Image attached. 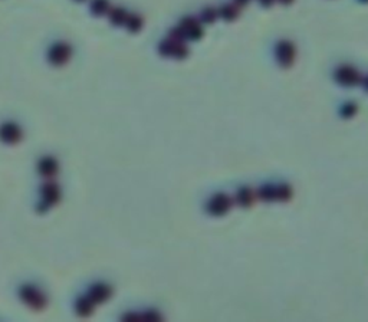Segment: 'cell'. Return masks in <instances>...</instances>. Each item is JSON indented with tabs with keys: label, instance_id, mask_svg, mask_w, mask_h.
<instances>
[{
	"label": "cell",
	"instance_id": "obj_11",
	"mask_svg": "<svg viewBox=\"0 0 368 322\" xmlns=\"http://www.w3.org/2000/svg\"><path fill=\"white\" fill-rule=\"evenodd\" d=\"M94 308H95V304L88 297L79 298L75 304L76 312L81 316H89L94 312Z\"/></svg>",
	"mask_w": 368,
	"mask_h": 322
},
{
	"label": "cell",
	"instance_id": "obj_15",
	"mask_svg": "<svg viewBox=\"0 0 368 322\" xmlns=\"http://www.w3.org/2000/svg\"><path fill=\"white\" fill-rule=\"evenodd\" d=\"M124 25H126V27L130 32L135 34L142 27V19L138 15H128Z\"/></svg>",
	"mask_w": 368,
	"mask_h": 322
},
{
	"label": "cell",
	"instance_id": "obj_17",
	"mask_svg": "<svg viewBox=\"0 0 368 322\" xmlns=\"http://www.w3.org/2000/svg\"><path fill=\"white\" fill-rule=\"evenodd\" d=\"M259 2L263 5V6H272L273 2H276V0H259Z\"/></svg>",
	"mask_w": 368,
	"mask_h": 322
},
{
	"label": "cell",
	"instance_id": "obj_20",
	"mask_svg": "<svg viewBox=\"0 0 368 322\" xmlns=\"http://www.w3.org/2000/svg\"><path fill=\"white\" fill-rule=\"evenodd\" d=\"M76 2H84V0H76Z\"/></svg>",
	"mask_w": 368,
	"mask_h": 322
},
{
	"label": "cell",
	"instance_id": "obj_1",
	"mask_svg": "<svg viewBox=\"0 0 368 322\" xmlns=\"http://www.w3.org/2000/svg\"><path fill=\"white\" fill-rule=\"evenodd\" d=\"M19 295H20L22 301L25 302L26 305L30 306L35 311L43 309L46 306V302H48L46 297L43 295L42 292L38 288H35V286H30V285L22 286L20 291H19Z\"/></svg>",
	"mask_w": 368,
	"mask_h": 322
},
{
	"label": "cell",
	"instance_id": "obj_9",
	"mask_svg": "<svg viewBox=\"0 0 368 322\" xmlns=\"http://www.w3.org/2000/svg\"><path fill=\"white\" fill-rule=\"evenodd\" d=\"M111 294H112V291H111L108 285H105V283H95V285L91 286V289L88 291V295H86V297L89 298L92 302L97 305V304H102V302L108 301Z\"/></svg>",
	"mask_w": 368,
	"mask_h": 322
},
{
	"label": "cell",
	"instance_id": "obj_18",
	"mask_svg": "<svg viewBox=\"0 0 368 322\" xmlns=\"http://www.w3.org/2000/svg\"><path fill=\"white\" fill-rule=\"evenodd\" d=\"M361 82H362V85H364V88H365V89L368 91V77H365L364 79H361Z\"/></svg>",
	"mask_w": 368,
	"mask_h": 322
},
{
	"label": "cell",
	"instance_id": "obj_13",
	"mask_svg": "<svg viewBox=\"0 0 368 322\" xmlns=\"http://www.w3.org/2000/svg\"><path fill=\"white\" fill-rule=\"evenodd\" d=\"M89 8L95 16H104L109 12V2L108 0H92Z\"/></svg>",
	"mask_w": 368,
	"mask_h": 322
},
{
	"label": "cell",
	"instance_id": "obj_2",
	"mask_svg": "<svg viewBox=\"0 0 368 322\" xmlns=\"http://www.w3.org/2000/svg\"><path fill=\"white\" fill-rule=\"evenodd\" d=\"M334 78L335 81L343 86H355L357 84H360L361 79H362L360 72L350 65H343V67L335 69Z\"/></svg>",
	"mask_w": 368,
	"mask_h": 322
},
{
	"label": "cell",
	"instance_id": "obj_4",
	"mask_svg": "<svg viewBox=\"0 0 368 322\" xmlns=\"http://www.w3.org/2000/svg\"><path fill=\"white\" fill-rule=\"evenodd\" d=\"M71 53H72V49H71V46L68 43H55L49 49V52H48V59H49L52 65L60 67V65H65L69 60Z\"/></svg>",
	"mask_w": 368,
	"mask_h": 322
},
{
	"label": "cell",
	"instance_id": "obj_12",
	"mask_svg": "<svg viewBox=\"0 0 368 322\" xmlns=\"http://www.w3.org/2000/svg\"><path fill=\"white\" fill-rule=\"evenodd\" d=\"M108 16H109V20H111V23H112V25L121 26L126 23L128 13H127L126 10H124L122 8H112V9H109Z\"/></svg>",
	"mask_w": 368,
	"mask_h": 322
},
{
	"label": "cell",
	"instance_id": "obj_14",
	"mask_svg": "<svg viewBox=\"0 0 368 322\" xmlns=\"http://www.w3.org/2000/svg\"><path fill=\"white\" fill-rule=\"evenodd\" d=\"M219 15L223 17V19H226V20H233L237 17L239 15V9L237 6L234 5V3H227L225 6H222L220 10H218Z\"/></svg>",
	"mask_w": 368,
	"mask_h": 322
},
{
	"label": "cell",
	"instance_id": "obj_8",
	"mask_svg": "<svg viewBox=\"0 0 368 322\" xmlns=\"http://www.w3.org/2000/svg\"><path fill=\"white\" fill-rule=\"evenodd\" d=\"M230 206H232V200L227 197V195H216L210 199L209 204H207L209 213L216 214V216L226 213L230 209Z\"/></svg>",
	"mask_w": 368,
	"mask_h": 322
},
{
	"label": "cell",
	"instance_id": "obj_3",
	"mask_svg": "<svg viewBox=\"0 0 368 322\" xmlns=\"http://www.w3.org/2000/svg\"><path fill=\"white\" fill-rule=\"evenodd\" d=\"M275 58L284 68H289L295 60V46L289 41H281L275 46Z\"/></svg>",
	"mask_w": 368,
	"mask_h": 322
},
{
	"label": "cell",
	"instance_id": "obj_7",
	"mask_svg": "<svg viewBox=\"0 0 368 322\" xmlns=\"http://www.w3.org/2000/svg\"><path fill=\"white\" fill-rule=\"evenodd\" d=\"M0 140L6 144H16L22 140V130L15 122H6L0 127Z\"/></svg>",
	"mask_w": 368,
	"mask_h": 322
},
{
	"label": "cell",
	"instance_id": "obj_10",
	"mask_svg": "<svg viewBox=\"0 0 368 322\" xmlns=\"http://www.w3.org/2000/svg\"><path fill=\"white\" fill-rule=\"evenodd\" d=\"M38 171L43 177H53L58 173V161L53 157H43L38 164Z\"/></svg>",
	"mask_w": 368,
	"mask_h": 322
},
{
	"label": "cell",
	"instance_id": "obj_6",
	"mask_svg": "<svg viewBox=\"0 0 368 322\" xmlns=\"http://www.w3.org/2000/svg\"><path fill=\"white\" fill-rule=\"evenodd\" d=\"M41 195H42V202L39 204V209L43 207L42 212H45V210L49 209L50 206L58 203L59 197H60V191H59V187L55 183H46L41 188Z\"/></svg>",
	"mask_w": 368,
	"mask_h": 322
},
{
	"label": "cell",
	"instance_id": "obj_5",
	"mask_svg": "<svg viewBox=\"0 0 368 322\" xmlns=\"http://www.w3.org/2000/svg\"><path fill=\"white\" fill-rule=\"evenodd\" d=\"M159 51L163 56H173V58H178V59H181L187 55V48L184 46L183 42L171 39V38L160 43Z\"/></svg>",
	"mask_w": 368,
	"mask_h": 322
},
{
	"label": "cell",
	"instance_id": "obj_19",
	"mask_svg": "<svg viewBox=\"0 0 368 322\" xmlns=\"http://www.w3.org/2000/svg\"><path fill=\"white\" fill-rule=\"evenodd\" d=\"M278 2H281V3H284V5H289V3H292L293 0H278Z\"/></svg>",
	"mask_w": 368,
	"mask_h": 322
},
{
	"label": "cell",
	"instance_id": "obj_16",
	"mask_svg": "<svg viewBox=\"0 0 368 322\" xmlns=\"http://www.w3.org/2000/svg\"><path fill=\"white\" fill-rule=\"evenodd\" d=\"M219 16V12L216 9L213 8H206L200 13V20L204 23H211L216 20V17Z\"/></svg>",
	"mask_w": 368,
	"mask_h": 322
}]
</instances>
